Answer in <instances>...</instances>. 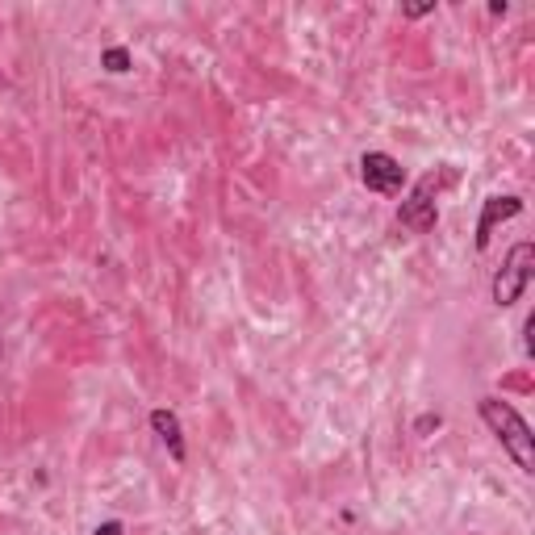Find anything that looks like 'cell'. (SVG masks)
<instances>
[{"label":"cell","mask_w":535,"mask_h":535,"mask_svg":"<svg viewBox=\"0 0 535 535\" xmlns=\"http://www.w3.org/2000/svg\"><path fill=\"white\" fill-rule=\"evenodd\" d=\"M481 423L494 431V439L510 452V460L519 464L523 473H531L535 469V439H531V427H527V418L510 406V402H502V398H481Z\"/></svg>","instance_id":"cell-1"},{"label":"cell","mask_w":535,"mask_h":535,"mask_svg":"<svg viewBox=\"0 0 535 535\" xmlns=\"http://www.w3.org/2000/svg\"><path fill=\"white\" fill-rule=\"evenodd\" d=\"M452 184V172L444 168V172H431V176H423L410 189V197L398 205V222L406 226V230H414V235H427V230L435 226V218H439V193H444Z\"/></svg>","instance_id":"cell-2"},{"label":"cell","mask_w":535,"mask_h":535,"mask_svg":"<svg viewBox=\"0 0 535 535\" xmlns=\"http://www.w3.org/2000/svg\"><path fill=\"white\" fill-rule=\"evenodd\" d=\"M531 272H535V247L531 243H515L510 255L502 260V268L494 272V306H515V301L527 293L531 285Z\"/></svg>","instance_id":"cell-3"},{"label":"cell","mask_w":535,"mask_h":535,"mask_svg":"<svg viewBox=\"0 0 535 535\" xmlns=\"http://www.w3.org/2000/svg\"><path fill=\"white\" fill-rule=\"evenodd\" d=\"M360 180L368 184L372 193L393 197V193H402V184H406V168H402L393 155H385V151H368V155L360 159Z\"/></svg>","instance_id":"cell-4"},{"label":"cell","mask_w":535,"mask_h":535,"mask_svg":"<svg viewBox=\"0 0 535 535\" xmlns=\"http://www.w3.org/2000/svg\"><path fill=\"white\" fill-rule=\"evenodd\" d=\"M523 214V201L519 197H485V209H481V222H477V251H485L490 247V239H494V226H502V222H510V218H519Z\"/></svg>","instance_id":"cell-5"},{"label":"cell","mask_w":535,"mask_h":535,"mask_svg":"<svg viewBox=\"0 0 535 535\" xmlns=\"http://www.w3.org/2000/svg\"><path fill=\"white\" fill-rule=\"evenodd\" d=\"M151 427H155V435L168 444V452H172L176 464L189 456V448H184V427H180V418H176L172 410H151Z\"/></svg>","instance_id":"cell-6"},{"label":"cell","mask_w":535,"mask_h":535,"mask_svg":"<svg viewBox=\"0 0 535 535\" xmlns=\"http://www.w3.org/2000/svg\"><path fill=\"white\" fill-rule=\"evenodd\" d=\"M101 67H105V72H113V76L130 72V51H126V46H109V51L101 55Z\"/></svg>","instance_id":"cell-7"},{"label":"cell","mask_w":535,"mask_h":535,"mask_svg":"<svg viewBox=\"0 0 535 535\" xmlns=\"http://www.w3.org/2000/svg\"><path fill=\"white\" fill-rule=\"evenodd\" d=\"M92 535H126V527H122V523H101Z\"/></svg>","instance_id":"cell-8"},{"label":"cell","mask_w":535,"mask_h":535,"mask_svg":"<svg viewBox=\"0 0 535 535\" xmlns=\"http://www.w3.org/2000/svg\"><path fill=\"white\" fill-rule=\"evenodd\" d=\"M402 13H406V17H423V13H435V5H406Z\"/></svg>","instance_id":"cell-9"}]
</instances>
